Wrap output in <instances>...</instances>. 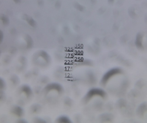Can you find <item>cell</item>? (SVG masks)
Returning <instances> with one entry per match:
<instances>
[{"instance_id":"cell-1","label":"cell","mask_w":147,"mask_h":123,"mask_svg":"<svg viewBox=\"0 0 147 123\" xmlns=\"http://www.w3.org/2000/svg\"><path fill=\"white\" fill-rule=\"evenodd\" d=\"M147 112V102H144L141 103L138 106V107L137 108L136 113L137 116L140 118L143 117L145 113Z\"/></svg>"},{"instance_id":"cell-2","label":"cell","mask_w":147,"mask_h":123,"mask_svg":"<svg viewBox=\"0 0 147 123\" xmlns=\"http://www.w3.org/2000/svg\"><path fill=\"white\" fill-rule=\"evenodd\" d=\"M143 34L141 32H139L137 34L136 40L135 42V45L139 50H142L144 48L143 46L142 41Z\"/></svg>"},{"instance_id":"cell-3","label":"cell","mask_w":147,"mask_h":123,"mask_svg":"<svg viewBox=\"0 0 147 123\" xmlns=\"http://www.w3.org/2000/svg\"><path fill=\"white\" fill-rule=\"evenodd\" d=\"M22 17L24 20H26L28 24L31 26H35L36 25V22L34 19L31 18L29 16L25 14L22 16Z\"/></svg>"},{"instance_id":"cell-4","label":"cell","mask_w":147,"mask_h":123,"mask_svg":"<svg viewBox=\"0 0 147 123\" xmlns=\"http://www.w3.org/2000/svg\"><path fill=\"white\" fill-rule=\"evenodd\" d=\"M135 8L134 6H129L128 10V14L129 17L132 19H135L137 17V15L135 12Z\"/></svg>"},{"instance_id":"cell-5","label":"cell","mask_w":147,"mask_h":123,"mask_svg":"<svg viewBox=\"0 0 147 123\" xmlns=\"http://www.w3.org/2000/svg\"><path fill=\"white\" fill-rule=\"evenodd\" d=\"M144 82L142 79L139 80L137 81L135 85V89L136 90H141L144 86Z\"/></svg>"},{"instance_id":"cell-6","label":"cell","mask_w":147,"mask_h":123,"mask_svg":"<svg viewBox=\"0 0 147 123\" xmlns=\"http://www.w3.org/2000/svg\"><path fill=\"white\" fill-rule=\"evenodd\" d=\"M73 6L76 10H78L80 12H83L85 9V6L80 4L77 3V2H75V3H74Z\"/></svg>"},{"instance_id":"cell-7","label":"cell","mask_w":147,"mask_h":123,"mask_svg":"<svg viewBox=\"0 0 147 123\" xmlns=\"http://www.w3.org/2000/svg\"><path fill=\"white\" fill-rule=\"evenodd\" d=\"M138 92L136 90H131L128 94V97L129 98H135L138 95Z\"/></svg>"},{"instance_id":"cell-8","label":"cell","mask_w":147,"mask_h":123,"mask_svg":"<svg viewBox=\"0 0 147 123\" xmlns=\"http://www.w3.org/2000/svg\"><path fill=\"white\" fill-rule=\"evenodd\" d=\"M0 19L2 20L4 24H8L9 23V18L6 15L2 14L0 15Z\"/></svg>"},{"instance_id":"cell-9","label":"cell","mask_w":147,"mask_h":123,"mask_svg":"<svg viewBox=\"0 0 147 123\" xmlns=\"http://www.w3.org/2000/svg\"><path fill=\"white\" fill-rule=\"evenodd\" d=\"M129 40V37L127 35H124L121 37L120 38V42L122 44H125L126 43V42Z\"/></svg>"},{"instance_id":"cell-10","label":"cell","mask_w":147,"mask_h":123,"mask_svg":"<svg viewBox=\"0 0 147 123\" xmlns=\"http://www.w3.org/2000/svg\"><path fill=\"white\" fill-rule=\"evenodd\" d=\"M62 5V3L60 0H57L55 4V8L57 9H59L61 8Z\"/></svg>"},{"instance_id":"cell-11","label":"cell","mask_w":147,"mask_h":123,"mask_svg":"<svg viewBox=\"0 0 147 123\" xmlns=\"http://www.w3.org/2000/svg\"><path fill=\"white\" fill-rule=\"evenodd\" d=\"M106 8L104 7H102V8H100L99 10H98V13L100 15H102L103 13L106 12Z\"/></svg>"},{"instance_id":"cell-12","label":"cell","mask_w":147,"mask_h":123,"mask_svg":"<svg viewBox=\"0 0 147 123\" xmlns=\"http://www.w3.org/2000/svg\"><path fill=\"white\" fill-rule=\"evenodd\" d=\"M113 15L114 17H117L119 16V12L117 10H115L113 11Z\"/></svg>"},{"instance_id":"cell-13","label":"cell","mask_w":147,"mask_h":123,"mask_svg":"<svg viewBox=\"0 0 147 123\" xmlns=\"http://www.w3.org/2000/svg\"><path fill=\"white\" fill-rule=\"evenodd\" d=\"M124 0H119L117 2V6H121L124 4Z\"/></svg>"},{"instance_id":"cell-14","label":"cell","mask_w":147,"mask_h":123,"mask_svg":"<svg viewBox=\"0 0 147 123\" xmlns=\"http://www.w3.org/2000/svg\"><path fill=\"white\" fill-rule=\"evenodd\" d=\"M141 6L144 8H147V2L144 1L141 3Z\"/></svg>"},{"instance_id":"cell-15","label":"cell","mask_w":147,"mask_h":123,"mask_svg":"<svg viewBox=\"0 0 147 123\" xmlns=\"http://www.w3.org/2000/svg\"><path fill=\"white\" fill-rule=\"evenodd\" d=\"M38 4L39 6H43L44 4L43 0H38Z\"/></svg>"},{"instance_id":"cell-16","label":"cell","mask_w":147,"mask_h":123,"mask_svg":"<svg viewBox=\"0 0 147 123\" xmlns=\"http://www.w3.org/2000/svg\"><path fill=\"white\" fill-rule=\"evenodd\" d=\"M108 2L109 4H112L113 3H114V0H108Z\"/></svg>"},{"instance_id":"cell-17","label":"cell","mask_w":147,"mask_h":123,"mask_svg":"<svg viewBox=\"0 0 147 123\" xmlns=\"http://www.w3.org/2000/svg\"><path fill=\"white\" fill-rule=\"evenodd\" d=\"M144 21L145 23L147 24V13L144 16Z\"/></svg>"},{"instance_id":"cell-18","label":"cell","mask_w":147,"mask_h":123,"mask_svg":"<svg viewBox=\"0 0 147 123\" xmlns=\"http://www.w3.org/2000/svg\"><path fill=\"white\" fill-rule=\"evenodd\" d=\"M14 2H15L16 4H20L21 2V0H13Z\"/></svg>"},{"instance_id":"cell-19","label":"cell","mask_w":147,"mask_h":123,"mask_svg":"<svg viewBox=\"0 0 147 123\" xmlns=\"http://www.w3.org/2000/svg\"><path fill=\"white\" fill-rule=\"evenodd\" d=\"M114 27L115 29H118V26L117 25V24H114Z\"/></svg>"},{"instance_id":"cell-20","label":"cell","mask_w":147,"mask_h":123,"mask_svg":"<svg viewBox=\"0 0 147 123\" xmlns=\"http://www.w3.org/2000/svg\"><path fill=\"white\" fill-rule=\"evenodd\" d=\"M91 3H92V4H95V3H96V0H90Z\"/></svg>"},{"instance_id":"cell-21","label":"cell","mask_w":147,"mask_h":123,"mask_svg":"<svg viewBox=\"0 0 147 123\" xmlns=\"http://www.w3.org/2000/svg\"></svg>"}]
</instances>
